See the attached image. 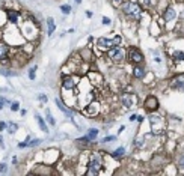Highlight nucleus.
I'll list each match as a JSON object with an SVG mask.
<instances>
[{
	"mask_svg": "<svg viewBox=\"0 0 184 176\" xmlns=\"http://www.w3.org/2000/svg\"><path fill=\"white\" fill-rule=\"evenodd\" d=\"M103 164H104V160H103V155L101 152H91L89 155V160H88V170L85 172V175L88 176H95V175H100L103 169Z\"/></svg>",
	"mask_w": 184,
	"mask_h": 176,
	"instance_id": "f257e3e1",
	"label": "nucleus"
},
{
	"mask_svg": "<svg viewBox=\"0 0 184 176\" xmlns=\"http://www.w3.org/2000/svg\"><path fill=\"white\" fill-rule=\"evenodd\" d=\"M145 74H147L145 66H142V65H134V68H133V77H134V78L140 80V78L145 77Z\"/></svg>",
	"mask_w": 184,
	"mask_h": 176,
	"instance_id": "a211bd4d",
	"label": "nucleus"
},
{
	"mask_svg": "<svg viewBox=\"0 0 184 176\" xmlns=\"http://www.w3.org/2000/svg\"><path fill=\"white\" fill-rule=\"evenodd\" d=\"M88 77L91 80L92 85H95V86H103V81H104V77L101 74H100L98 71H92V72H88Z\"/></svg>",
	"mask_w": 184,
	"mask_h": 176,
	"instance_id": "9d476101",
	"label": "nucleus"
},
{
	"mask_svg": "<svg viewBox=\"0 0 184 176\" xmlns=\"http://www.w3.org/2000/svg\"><path fill=\"white\" fill-rule=\"evenodd\" d=\"M6 170H8V164L0 163V173H3V172H6Z\"/></svg>",
	"mask_w": 184,
	"mask_h": 176,
	"instance_id": "f704fd0d",
	"label": "nucleus"
},
{
	"mask_svg": "<svg viewBox=\"0 0 184 176\" xmlns=\"http://www.w3.org/2000/svg\"><path fill=\"white\" fill-rule=\"evenodd\" d=\"M55 104L57 105V109H59V110H62V111L66 114V116H68V118H70V119L74 122V114H73L71 109H70V107H66V105H65V102L62 101V99H60V98H55Z\"/></svg>",
	"mask_w": 184,
	"mask_h": 176,
	"instance_id": "1a4fd4ad",
	"label": "nucleus"
},
{
	"mask_svg": "<svg viewBox=\"0 0 184 176\" xmlns=\"http://www.w3.org/2000/svg\"><path fill=\"white\" fill-rule=\"evenodd\" d=\"M60 83H62L64 90H74L80 85V77L75 74H65V75H62Z\"/></svg>",
	"mask_w": 184,
	"mask_h": 176,
	"instance_id": "20e7f679",
	"label": "nucleus"
},
{
	"mask_svg": "<svg viewBox=\"0 0 184 176\" xmlns=\"http://www.w3.org/2000/svg\"><path fill=\"white\" fill-rule=\"evenodd\" d=\"M0 148L5 149V143H3V139H2V135H0Z\"/></svg>",
	"mask_w": 184,
	"mask_h": 176,
	"instance_id": "4c0bfd02",
	"label": "nucleus"
},
{
	"mask_svg": "<svg viewBox=\"0 0 184 176\" xmlns=\"http://www.w3.org/2000/svg\"><path fill=\"white\" fill-rule=\"evenodd\" d=\"M113 140H116V135H107V137H103L101 143H110Z\"/></svg>",
	"mask_w": 184,
	"mask_h": 176,
	"instance_id": "7c9ffc66",
	"label": "nucleus"
},
{
	"mask_svg": "<svg viewBox=\"0 0 184 176\" xmlns=\"http://www.w3.org/2000/svg\"><path fill=\"white\" fill-rule=\"evenodd\" d=\"M136 119H137V122H139V124H140V122H143V116H137Z\"/></svg>",
	"mask_w": 184,
	"mask_h": 176,
	"instance_id": "58836bf2",
	"label": "nucleus"
},
{
	"mask_svg": "<svg viewBox=\"0 0 184 176\" xmlns=\"http://www.w3.org/2000/svg\"><path fill=\"white\" fill-rule=\"evenodd\" d=\"M79 54H80V59L83 60V62H91V60L94 59V51L91 50V47L82 48V50L79 51Z\"/></svg>",
	"mask_w": 184,
	"mask_h": 176,
	"instance_id": "ddd939ff",
	"label": "nucleus"
},
{
	"mask_svg": "<svg viewBox=\"0 0 184 176\" xmlns=\"http://www.w3.org/2000/svg\"><path fill=\"white\" fill-rule=\"evenodd\" d=\"M113 39V42H115V45H121V41H122V38L119 36V35H116L115 38H112Z\"/></svg>",
	"mask_w": 184,
	"mask_h": 176,
	"instance_id": "72a5a7b5",
	"label": "nucleus"
},
{
	"mask_svg": "<svg viewBox=\"0 0 184 176\" xmlns=\"http://www.w3.org/2000/svg\"><path fill=\"white\" fill-rule=\"evenodd\" d=\"M101 21H103V24H106V26H109L110 23H112L109 17H103V18H101Z\"/></svg>",
	"mask_w": 184,
	"mask_h": 176,
	"instance_id": "c9c22d12",
	"label": "nucleus"
},
{
	"mask_svg": "<svg viewBox=\"0 0 184 176\" xmlns=\"http://www.w3.org/2000/svg\"><path fill=\"white\" fill-rule=\"evenodd\" d=\"M143 107H145V110L149 111V113L157 111V110H158V107H160L157 96H154V95H148V96H147V99L143 101Z\"/></svg>",
	"mask_w": 184,
	"mask_h": 176,
	"instance_id": "0eeeda50",
	"label": "nucleus"
},
{
	"mask_svg": "<svg viewBox=\"0 0 184 176\" xmlns=\"http://www.w3.org/2000/svg\"><path fill=\"white\" fill-rule=\"evenodd\" d=\"M45 23H47V35L51 36L53 33H55V30H56V21L53 20L51 17H48Z\"/></svg>",
	"mask_w": 184,
	"mask_h": 176,
	"instance_id": "6ab92c4d",
	"label": "nucleus"
},
{
	"mask_svg": "<svg viewBox=\"0 0 184 176\" xmlns=\"http://www.w3.org/2000/svg\"><path fill=\"white\" fill-rule=\"evenodd\" d=\"M97 47L101 51H109L110 48L116 47L113 42V39H109V38H98L97 39Z\"/></svg>",
	"mask_w": 184,
	"mask_h": 176,
	"instance_id": "6e6552de",
	"label": "nucleus"
},
{
	"mask_svg": "<svg viewBox=\"0 0 184 176\" xmlns=\"http://www.w3.org/2000/svg\"><path fill=\"white\" fill-rule=\"evenodd\" d=\"M177 164H178V167H180L181 170H184V152H183V154H180V155H178Z\"/></svg>",
	"mask_w": 184,
	"mask_h": 176,
	"instance_id": "cd10ccee",
	"label": "nucleus"
},
{
	"mask_svg": "<svg viewBox=\"0 0 184 176\" xmlns=\"http://www.w3.org/2000/svg\"><path fill=\"white\" fill-rule=\"evenodd\" d=\"M148 120H149V124H151L152 128L158 126V131H162V129H163V122H165V119L162 116H158V114H149Z\"/></svg>",
	"mask_w": 184,
	"mask_h": 176,
	"instance_id": "9b49d317",
	"label": "nucleus"
},
{
	"mask_svg": "<svg viewBox=\"0 0 184 176\" xmlns=\"http://www.w3.org/2000/svg\"><path fill=\"white\" fill-rule=\"evenodd\" d=\"M60 11H62L64 15H68V14L73 12V8H71L70 5H62V6H60Z\"/></svg>",
	"mask_w": 184,
	"mask_h": 176,
	"instance_id": "a878e982",
	"label": "nucleus"
},
{
	"mask_svg": "<svg viewBox=\"0 0 184 176\" xmlns=\"http://www.w3.org/2000/svg\"><path fill=\"white\" fill-rule=\"evenodd\" d=\"M6 21H9L11 24H17L20 18V11L17 9H6Z\"/></svg>",
	"mask_w": 184,
	"mask_h": 176,
	"instance_id": "f8f14e48",
	"label": "nucleus"
},
{
	"mask_svg": "<svg viewBox=\"0 0 184 176\" xmlns=\"http://www.w3.org/2000/svg\"><path fill=\"white\" fill-rule=\"evenodd\" d=\"M5 129H6V122H0V131H5Z\"/></svg>",
	"mask_w": 184,
	"mask_h": 176,
	"instance_id": "e433bc0d",
	"label": "nucleus"
},
{
	"mask_svg": "<svg viewBox=\"0 0 184 176\" xmlns=\"http://www.w3.org/2000/svg\"><path fill=\"white\" fill-rule=\"evenodd\" d=\"M175 18H177V11L174 9V8H166L165 12H163V20L165 23H169V21H174Z\"/></svg>",
	"mask_w": 184,
	"mask_h": 176,
	"instance_id": "f3484780",
	"label": "nucleus"
},
{
	"mask_svg": "<svg viewBox=\"0 0 184 176\" xmlns=\"http://www.w3.org/2000/svg\"><path fill=\"white\" fill-rule=\"evenodd\" d=\"M127 57H128V62L133 63V65H142L143 60H145L143 53L139 48H136V47H128V50H127Z\"/></svg>",
	"mask_w": 184,
	"mask_h": 176,
	"instance_id": "39448f33",
	"label": "nucleus"
},
{
	"mask_svg": "<svg viewBox=\"0 0 184 176\" xmlns=\"http://www.w3.org/2000/svg\"><path fill=\"white\" fill-rule=\"evenodd\" d=\"M140 6L145 8V9H148V8L152 6V0H140Z\"/></svg>",
	"mask_w": 184,
	"mask_h": 176,
	"instance_id": "c756f323",
	"label": "nucleus"
},
{
	"mask_svg": "<svg viewBox=\"0 0 184 176\" xmlns=\"http://www.w3.org/2000/svg\"><path fill=\"white\" fill-rule=\"evenodd\" d=\"M97 135H98V129L97 128H91L89 131H88V137H89L91 140H95Z\"/></svg>",
	"mask_w": 184,
	"mask_h": 176,
	"instance_id": "393cba45",
	"label": "nucleus"
},
{
	"mask_svg": "<svg viewBox=\"0 0 184 176\" xmlns=\"http://www.w3.org/2000/svg\"><path fill=\"white\" fill-rule=\"evenodd\" d=\"M45 120L48 122L50 126H56V120H55V118L51 116V113H50L48 109H45Z\"/></svg>",
	"mask_w": 184,
	"mask_h": 176,
	"instance_id": "b1692460",
	"label": "nucleus"
},
{
	"mask_svg": "<svg viewBox=\"0 0 184 176\" xmlns=\"http://www.w3.org/2000/svg\"><path fill=\"white\" fill-rule=\"evenodd\" d=\"M107 53H109L107 57H109L113 63H122L125 60V57H127V50L122 48L121 45H116V47L110 48Z\"/></svg>",
	"mask_w": 184,
	"mask_h": 176,
	"instance_id": "7ed1b4c3",
	"label": "nucleus"
},
{
	"mask_svg": "<svg viewBox=\"0 0 184 176\" xmlns=\"http://www.w3.org/2000/svg\"><path fill=\"white\" fill-rule=\"evenodd\" d=\"M41 143H42V140H41V139H35V140H32V142L29 140V143H27V148H33V146H38V144H41Z\"/></svg>",
	"mask_w": 184,
	"mask_h": 176,
	"instance_id": "c85d7f7f",
	"label": "nucleus"
},
{
	"mask_svg": "<svg viewBox=\"0 0 184 176\" xmlns=\"http://www.w3.org/2000/svg\"><path fill=\"white\" fill-rule=\"evenodd\" d=\"M39 101H41V104H42V107H44V104H47V101H48L47 95H42V94H39Z\"/></svg>",
	"mask_w": 184,
	"mask_h": 176,
	"instance_id": "2f4dec72",
	"label": "nucleus"
},
{
	"mask_svg": "<svg viewBox=\"0 0 184 176\" xmlns=\"http://www.w3.org/2000/svg\"><path fill=\"white\" fill-rule=\"evenodd\" d=\"M11 110L12 111H18L20 110V102H11Z\"/></svg>",
	"mask_w": 184,
	"mask_h": 176,
	"instance_id": "473e14b6",
	"label": "nucleus"
},
{
	"mask_svg": "<svg viewBox=\"0 0 184 176\" xmlns=\"http://www.w3.org/2000/svg\"><path fill=\"white\" fill-rule=\"evenodd\" d=\"M112 2H113L115 5H116V3H121V2H122V0H112Z\"/></svg>",
	"mask_w": 184,
	"mask_h": 176,
	"instance_id": "79ce46f5",
	"label": "nucleus"
},
{
	"mask_svg": "<svg viewBox=\"0 0 184 176\" xmlns=\"http://www.w3.org/2000/svg\"><path fill=\"white\" fill-rule=\"evenodd\" d=\"M85 113L89 114V116H97L100 113V105L98 102H88L85 105Z\"/></svg>",
	"mask_w": 184,
	"mask_h": 176,
	"instance_id": "4468645a",
	"label": "nucleus"
},
{
	"mask_svg": "<svg viewBox=\"0 0 184 176\" xmlns=\"http://www.w3.org/2000/svg\"><path fill=\"white\" fill-rule=\"evenodd\" d=\"M29 78L32 80V81L36 78V65H33V66L29 69Z\"/></svg>",
	"mask_w": 184,
	"mask_h": 176,
	"instance_id": "bb28decb",
	"label": "nucleus"
},
{
	"mask_svg": "<svg viewBox=\"0 0 184 176\" xmlns=\"http://www.w3.org/2000/svg\"><path fill=\"white\" fill-rule=\"evenodd\" d=\"M124 154H125V149L121 146V148L115 149V151L112 152V157H113L115 160H119V158H122V157H124Z\"/></svg>",
	"mask_w": 184,
	"mask_h": 176,
	"instance_id": "5701e85b",
	"label": "nucleus"
},
{
	"mask_svg": "<svg viewBox=\"0 0 184 176\" xmlns=\"http://www.w3.org/2000/svg\"><path fill=\"white\" fill-rule=\"evenodd\" d=\"M6 129H8V133H9V134H15V133H17V129H18V125L15 124V122L9 120L6 124Z\"/></svg>",
	"mask_w": 184,
	"mask_h": 176,
	"instance_id": "4be33fe9",
	"label": "nucleus"
},
{
	"mask_svg": "<svg viewBox=\"0 0 184 176\" xmlns=\"http://www.w3.org/2000/svg\"><path fill=\"white\" fill-rule=\"evenodd\" d=\"M121 9H122V14H124L127 18H130V20L139 21L142 18V9L143 8L140 5L134 3V2H124Z\"/></svg>",
	"mask_w": 184,
	"mask_h": 176,
	"instance_id": "f03ea898",
	"label": "nucleus"
},
{
	"mask_svg": "<svg viewBox=\"0 0 184 176\" xmlns=\"http://www.w3.org/2000/svg\"><path fill=\"white\" fill-rule=\"evenodd\" d=\"M172 87L180 92H184V74H180L172 78Z\"/></svg>",
	"mask_w": 184,
	"mask_h": 176,
	"instance_id": "2eb2a0df",
	"label": "nucleus"
},
{
	"mask_svg": "<svg viewBox=\"0 0 184 176\" xmlns=\"http://www.w3.org/2000/svg\"><path fill=\"white\" fill-rule=\"evenodd\" d=\"M35 119H36V122H38V125H39L41 131L48 133V126H47V124H45V120H44V118L41 116V114H35Z\"/></svg>",
	"mask_w": 184,
	"mask_h": 176,
	"instance_id": "aec40b11",
	"label": "nucleus"
},
{
	"mask_svg": "<svg viewBox=\"0 0 184 176\" xmlns=\"http://www.w3.org/2000/svg\"><path fill=\"white\" fill-rule=\"evenodd\" d=\"M9 53H11L9 44H6V42H3V41H0V62L9 57Z\"/></svg>",
	"mask_w": 184,
	"mask_h": 176,
	"instance_id": "dca6fc26",
	"label": "nucleus"
},
{
	"mask_svg": "<svg viewBox=\"0 0 184 176\" xmlns=\"http://www.w3.org/2000/svg\"><path fill=\"white\" fill-rule=\"evenodd\" d=\"M172 60H174V62H177V63L184 62V51H181V50H175V51L172 53Z\"/></svg>",
	"mask_w": 184,
	"mask_h": 176,
	"instance_id": "412c9836",
	"label": "nucleus"
},
{
	"mask_svg": "<svg viewBox=\"0 0 184 176\" xmlns=\"http://www.w3.org/2000/svg\"><path fill=\"white\" fill-rule=\"evenodd\" d=\"M74 2H75V3H82V0H74Z\"/></svg>",
	"mask_w": 184,
	"mask_h": 176,
	"instance_id": "37998d69",
	"label": "nucleus"
},
{
	"mask_svg": "<svg viewBox=\"0 0 184 176\" xmlns=\"http://www.w3.org/2000/svg\"><path fill=\"white\" fill-rule=\"evenodd\" d=\"M136 118H137V116H136V114H131V116H130V120H131V122H133V120H136Z\"/></svg>",
	"mask_w": 184,
	"mask_h": 176,
	"instance_id": "ea45409f",
	"label": "nucleus"
},
{
	"mask_svg": "<svg viewBox=\"0 0 184 176\" xmlns=\"http://www.w3.org/2000/svg\"><path fill=\"white\" fill-rule=\"evenodd\" d=\"M121 104L125 107V109H133V107L137 104V96L131 92H124L121 95Z\"/></svg>",
	"mask_w": 184,
	"mask_h": 176,
	"instance_id": "423d86ee",
	"label": "nucleus"
},
{
	"mask_svg": "<svg viewBox=\"0 0 184 176\" xmlns=\"http://www.w3.org/2000/svg\"><path fill=\"white\" fill-rule=\"evenodd\" d=\"M86 17H89V18L92 17V12H91V11H88V12H86Z\"/></svg>",
	"mask_w": 184,
	"mask_h": 176,
	"instance_id": "a19ab883",
	"label": "nucleus"
}]
</instances>
